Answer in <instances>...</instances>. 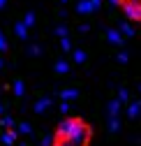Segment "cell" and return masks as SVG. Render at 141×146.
Segmentation results:
<instances>
[{
    "label": "cell",
    "mask_w": 141,
    "mask_h": 146,
    "mask_svg": "<svg viewBox=\"0 0 141 146\" xmlns=\"http://www.w3.org/2000/svg\"><path fill=\"white\" fill-rule=\"evenodd\" d=\"M14 90H16V95H21V93H23V84L16 81V84H14Z\"/></svg>",
    "instance_id": "cell-4"
},
{
    "label": "cell",
    "mask_w": 141,
    "mask_h": 146,
    "mask_svg": "<svg viewBox=\"0 0 141 146\" xmlns=\"http://www.w3.org/2000/svg\"><path fill=\"white\" fill-rule=\"evenodd\" d=\"M113 3H118L123 9H125V14L132 21L141 23V0H113Z\"/></svg>",
    "instance_id": "cell-2"
},
{
    "label": "cell",
    "mask_w": 141,
    "mask_h": 146,
    "mask_svg": "<svg viewBox=\"0 0 141 146\" xmlns=\"http://www.w3.org/2000/svg\"><path fill=\"white\" fill-rule=\"evenodd\" d=\"M0 49H5V40H3V33H0Z\"/></svg>",
    "instance_id": "cell-5"
},
{
    "label": "cell",
    "mask_w": 141,
    "mask_h": 146,
    "mask_svg": "<svg viewBox=\"0 0 141 146\" xmlns=\"http://www.w3.org/2000/svg\"><path fill=\"white\" fill-rule=\"evenodd\" d=\"M3 5H5V0H0V7H3Z\"/></svg>",
    "instance_id": "cell-6"
},
{
    "label": "cell",
    "mask_w": 141,
    "mask_h": 146,
    "mask_svg": "<svg viewBox=\"0 0 141 146\" xmlns=\"http://www.w3.org/2000/svg\"><path fill=\"white\" fill-rule=\"evenodd\" d=\"M88 141H90V127L81 118H65L56 127L51 146H88Z\"/></svg>",
    "instance_id": "cell-1"
},
{
    "label": "cell",
    "mask_w": 141,
    "mask_h": 146,
    "mask_svg": "<svg viewBox=\"0 0 141 146\" xmlns=\"http://www.w3.org/2000/svg\"><path fill=\"white\" fill-rule=\"evenodd\" d=\"M0 141H3L5 146H14V141H16V130H7V132H3V135H0Z\"/></svg>",
    "instance_id": "cell-3"
}]
</instances>
